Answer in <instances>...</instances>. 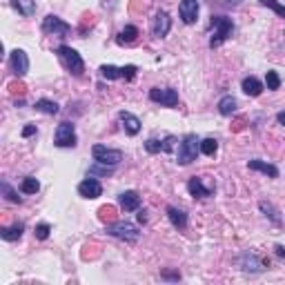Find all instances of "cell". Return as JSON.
<instances>
[{"label":"cell","mask_w":285,"mask_h":285,"mask_svg":"<svg viewBox=\"0 0 285 285\" xmlns=\"http://www.w3.org/2000/svg\"><path fill=\"white\" fill-rule=\"evenodd\" d=\"M218 111H221L223 116H232L234 111H236V101H234L232 96H223L221 101H218Z\"/></svg>","instance_id":"25"},{"label":"cell","mask_w":285,"mask_h":285,"mask_svg":"<svg viewBox=\"0 0 285 285\" xmlns=\"http://www.w3.org/2000/svg\"><path fill=\"white\" fill-rule=\"evenodd\" d=\"M56 53H58L60 63L65 65V69H67L71 76H83L85 71V63L83 58H80V53L76 52V49H71L69 45H60L58 49H56Z\"/></svg>","instance_id":"1"},{"label":"cell","mask_w":285,"mask_h":285,"mask_svg":"<svg viewBox=\"0 0 285 285\" xmlns=\"http://www.w3.org/2000/svg\"><path fill=\"white\" fill-rule=\"evenodd\" d=\"M9 63H11V71H14L18 78H22V76L29 71V58H27V53L22 52V49H14V52H11Z\"/></svg>","instance_id":"10"},{"label":"cell","mask_w":285,"mask_h":285,"mask_svg":"<svg viewBox=\"0 0 285 285\" xmlns=\"http://www.w3.org/2000/svg\"><path fill=\"white\" fill-rule=\"evenodd\" d=\"M136 38H138V29L134 25H127V27H123L121 34H118V45H132Z\"/></svg>","instance_id":"23"},{"label":"cell","mask_w":285,"mask_h":285,"mask_svg":"<svg viewBox=\"0 0 285 285\" xmlns=\"http://www.w3.org/2000/svg\"><path fill=\"white\" fill-rule=\"evenodd\" d=\"M149 101L152 103H159L163 107H176L178 105V91L176 89H160V87H154L149 91Z\"/></svg>","instance_id":"7"},{"label":"cell","mask_w":285,"mask_h":285,"mask_svg":"<svg viewBox=\"0 0 285 285\" xmlns=\"http://www.w3.org/2000/svg\"><path fill=\"white\" fill-rule=\"evenodd\" d=\"M241 89L248 96L256 98V96H261V91H263V83H261L259 78H254V76H248V78H243V83H241Z\"/></svg>","instance_id":"20"},{"label":"cell","mask_w":285,"mask_h":285,"mask_svg":"<svg viewBox=\"0 0 285 285\" xmlns=\"http://www.w3.org/2000/svg\"><path fill=\"white\" fill-rule=\"evenodd\" d=\"M167 218L172 221V225H174L176 230H183V227L187 225V214H185L183 210H178V207H174V205L167 207Z\"/></svg>","instance_id":"21"},{"label":"cell","mask_w":285,"mask_h":285,"mask_svg":"<svg viewBox=\"0 0 285 285\" xmlns=\"http://www.w3.org/2000/svg\"><path fill=\"white\" fill-rule=\"evenodd\" d=\"M136 65H125V67H114V65H103L101 67V76L107 80H116V78H125L132 80L136 76Z\"/></svg>","instance_id":"6"},{"label":"cell","mask_w":285,"mask_h":285,"mask_svg":"<svg viewBox=\"0 0 285 285\" xmlns=\"http://www.w3.org/2000/svg\"><path fill=\"white\" fill-rule=\"evenodd\" d=\"M11 7L22 16H34L36 14V0H11Z\"/></svg>","instance_id":"22"},{"label":"cell","mask_w":285,"mask_h":285,"mask_svg":"<svg viewBox=\"0 0 285 285\" xmlns=\"http://www.w3.org/2000/svg\"><path fill=\"white\" fill-rule=\"evenodd\" d=\"M276 121H279L281 125H285V111H279V114H276Z\"/></svg>","instance_id":"40"},{"label":"cell","mask_w":285,"mask_h":285,"mask_svg":"<svg viewBox=\"0 0 285 285\" xmlns=\"http://www.w3.org/2000/svg\"><path fill=\"white\" fill-rule=\"evenodd\" d=\"M169 29H172V18H169L165 11H159V14H156V18H154L152 34L156 38H165L169 34Z\"/></svg>","instance_id":"14"},{"label":"cell","mask_w":285,"mask_h":285,"mask_svg":"<svg viewBox=\"0 0 285 285\" xmlns=\"http://www.w3.org/2000/svg\"><path fill=\"white\" fill-rule=\"evenodd\" d=\"M53 142L58 147H76V129L71 123H60L58 129H56V136Z\"/></svg>","instance_id":"8"},{"label":"cell","mask_w":285,"mask_h":285,"mask_svg":"<svg viewBox=\"0 0 285 285\" xmlns=\"http://www.w3.org/2000/svg\"><path fill=\"white\" fill-rule=\"evenodd\" d=\"M38 190H40V183H38L34 176H27V178L20 183V192H22V194H36Z\"/></svg>","instance_id":"28"},{"label":"cell","mask_w":285,"mask_h":285,"mask_svg":"<svg viewBox=\"0 0 285 285\" xmlns=\"http://www.w3.org/2000/svg\"><path fill=\"white\" fill-rule=\"evenodd\" d=\"M91 156L98 165H107V167H116L123 160V152L121 149H109L105 145H94L91 147Z\"/></svg>","instance_id":"5"},{"label":"cell","mask_w":285,"mask_h":285,"mask_svg":"<svg viewBox=\"0 0 285 285\" xmlns=\"http://www.w3.org/2000/svg\"><path fill=\"white\" fill-rule=\"evenodd\" d=\"M118 118H121V123H123V129H125L129 136H136V134L141 132V121H138L134 114H129V111H121Z\"/></svg>","instance_id":"15"},{"label":"cell","mask_w":285,"mask_h":285,"mask_svg":"<svg viewBox=\"0 0 285 285\" xmlns=\"http://www.w3.org/2000/svg\"><path fill=\"white\" fill-rule=\"evenodd\" d=\"M187 192H190L192 196H194V198H207V196H212V187H205V185H203V180L201 178H190V183H187Z\"/></svg>","instance_id":"17"},{"label":"cell","mask_w":285,"mask_h":285,"mask_svg":"<svg viewBox=\"0 0 285 285\" xmlns=\"http://www.w3.org/2000/svg\"><path fill=\"white\" fill-rule=\"evenodd\" d=\"M178 14L185 25H194L198 18V0H180Z\"/></svg>","instance_id":"11"},{"label":"cell","mask_w":285,"mask_h":285,"mask_svg":"<svg viewBox=\"0 0 285 285\" xmlns=\"http://www.w3.org/2000/svg\"><path fill=\"white\" fill-rule=\"evenodd\" d=\"M9 89L11 91H14V94H25V91H27V87H25V83H20V80H16V83H11L9 85Z\"/></svg>","instance_id":"36"},{"label":"cell","mask_w":285,"mask_h":285,"mask_svg":"<svg viewBox=\"0 0 285 285\" xmlns=\"http://www.w3.org/2000/svg\"><path fill=\"white\" fill-rule=\"evenodd\" d=\"M265 85H267V89H269V91H276V89L281 87L279 74H276V71H267V74H265Z\"/></svg>","instance_id":"31"},{"label":"cell","mask_w":285,"mask_h":285,"mask_svg":"<svg viewBox=\"0 0 285 285\" xmlns=\"http://www.w3.org/2000/svg\"><path fill=\"white\" fill-rule=\"evenodd\" d=\"M34 134H36V125H29V127H25V129H22V136H34Z\"/></svg>","instance_id":"37"},{"label":"cell","mask_w":285,"mask_h":285,"mask_svg":"<svg viewBox=\"0 0 285 285\" xmlns=\"http://www.w3.org/2000/svg\"><path fill=\"white\" fill-rule=\"evenodd\" d=\"M107 234L114 238H121V241H127V243H136L141 232L138 227L129 221H114V223H107Z\"/></svg>","instance_id":"2"},{"label":"cell","mask_w":285,"mask_h":285,"mask_svg":"<svg viewBox=\"0 0 285 285\" xmlns=\"http://www.w3.org/2000/svg\"><path fill=\"white\" fill-rule=\"evenodd\" d=\"M118 203H121V207L125 212H136L138 207H141V196H138L136 192H123V194L118 196Z\"/></svg>","instance_id":"18"},{"label":"cell","mask_w":285,"mask_h":285,"mask_svg":"<svg viewBox=\"0 0 285 285\" xmlns=\"http://www.w3.org/2000/svg\"><path fill=\"white\" fill-rule=\"evenodd\" d=\"M138 221H141V223L147 221V212H141V214H138Z\"/></svg>","instance_id":"41"},{"label":"cell","mask_w":285,"mask_h":285,"mask_svg":"<svg viewBox=\"0 0 285 285\" xmlns=\"http://www.w3.org/2000/svg\"><path fill=\"white\" fill-rule=\"evenodd\" d=\"M218 149V141L216 138H205V141H201V152L205 154V156H214Z\"/></svg>","instance_id":"29"},{"label":"cell","mask_w":285,"mask_h":285,"mask_svg":"<svg viewBox=\"0 0 285 285\" xmlns=\"http://www.w3.org/2000/svg\"><path fill=\"white\" fill-rule=\"evenodd\" d=\"M245 125H248V118H245V116L234 118V121H232V132H243Z\"/></svg>","instance_id":"35"},{"label":"cell","mask_w":285,"mask_h":285,"mask_svg":"<svg viewBox=\"0 0 285 285\" xmlns=\"http://www.w3.org/2000/svg\"><path fill=\"white\" fill-rule=\"evenodd\" d=\"M176 138L174 136H167L165 141H159V138H149L147 142H145V149H147L149 154H159V152H169L172 149V142H174Z\"/></svg>","instance_id":"16"},{"label":"cell","mask_w":285,"mask_h":285,"mask_svg":"<svg viewBox=\"0 0 285 285\" xmlns=\"http://www.w3.org/2000/svg\"><path fill=\"white\" fill-rule=\"evenodd\" d=\"M259 207L265 212V214H267L269 218H272V223H276V225H279V223H281V218H279V214H276V210H274V207L269 205V203H261Z\"/></svg>","instance_id":"33"},{"label":"cell","mask_w":285,"mask_h":285,"mask_svg":"<svg viewBox=\"0 0 285 285\" xmlns=\"http://www.w3.org/2000/svg\"><path fill=\"white\" fill-rule=\"evenodd\" d=\"M22 223H16V225H11V227H2L0 230V236L5 238V241H16V238L22 236Z\"/></svg>","instance_id":"24"},{"label":"cell","mask_w":285,"mask_h":285,"mask_svg":"<svg viewBox=\"0 0 285 285\" xmlns=\"http://www.w3.org/2000/svg\"><path fill=\"white\" fill-rule=\"evenodd\" d=\"M276 254H279V256H281V259H285V248H283V245H276Z\"/></svg>","instance_id":"39"},{"label":"cell","mask_w":285,"mask_h":285,"mask_svg":"<svg viewBox=\"0 0 285 285\" xmlns=\"http://www.w3.org/2000/svg\"><path fill=\"white\" fill-rule=\"evenodd\" d=\"M163 276H165V279H180L178 272H163Z\"/></svg>","instance_id":"38"},{"label":"cell","mask_w":285,"mask_h":285,"mask_svg":"<svg viewBox=\"0 0 285 285\" xmlns=\"http://www.w3.org/2000/svg\"><path fill=\"white\" fill-rule=\"evenodd\" d=\"M263 7H269V9L274 11V14H279L281 18H285V5H281L279 0H259Z\"/></svg>","instance_id":"30"},{"label":"cell","mask_w":285,"mask_h":285,"mask_svg":"<svg viewBox=\"0 0 285 285\" xmlns=\"http://www.w3.org/2000/svg\"><path fill=\"white\" fill-rule=\"evenodd\" d=\"M212 27H214L216 32H214V36L210 38V47H218V45H223V42L232 36V32H234V22L230 20L227 16H212Z\"/></svg>","instance_id":"3"},{"label":"cell","mask_w":285,"mask_h":285,"mask_svg":"<svg viewBox=\"0 0 285 285\" xmlns=\"http://www.w3.org/2000/svg\"><path fill=\"white\" fill-rule=\"evenodd\" d=\"M198 147H201V141H198L194 134H187V136L180 141V145H178V154H176L178 165L194 163V160H196V154H198Z\"/></svg>","instance_id":"4"},{"label":"cell","mask_w":285,"mask_h":285,"mask_svg":"<svg viewBox=\"0 0 285 285\" xmlns=\"http://www.w3.org/2000/svg\"><path fill=\"white\" fill-rule=\"evenodd\" d=\"M248 167L254 169V172H261V174L269 176V178H276V176H279V169H276L274 165H269V163H265V160H259V159L249 160Z\"/></svg>","instance_id":"19"},{"label":"cell","mask_w":285,"mask_h":285,"mask_svg":"<svg viewBox=\"0 0 285 285\" xmlns=\"http://www.w3.org/2000/svg\"><path fill=\"white\" fill-rule=\"evenodd\" d=\"M42 32L52 34V36H67V34L71 32V25H67V22L60 20L58 16L49 14V16L42 20Z\"/></svg>","instance_id":"9"},{"label":"cell","mask_w":285,"mask_h":285,"mask_svg":"<svg viewBox=\"0 0 285 285\" xmlns=\"http://www.w3.org/2000/svg\"><path fill=\"white\" fill-rule=\"evenodd\" d=\"M78 194L83 196V198H98V196L103 194V185L89 176V178H85L83 183L78 185Z\"/></svg>","instance_id":"13"},{"label":"cell","mask_w":285,"mask_h":285,"mask_svg":"<svg viewBox=\"0 0 285 285\" xmlns=\"http://www.w3.org/2000/svg\"><path fill=\"white\" fill-rule=\"evenodd\" d=\"M98 218H101L103 223H114L116 221V207L114 205H103L101 210H98Z\"/></svg>","instance_id":"27"},{"label":"cell","mask_w":285,"mask_h":285,"mask_svg":"<svg viewBox=\"0 0 285 285\" xmlns=\"http://www.w3.org/2000/svg\"><path fill=\"white\" fill-rule=\"evenodd\" d=\"M238 261H241L245 272H263V269L269 267V261L261 259V256H256V254H249V252H245Z\"/></svg>","instance_id":"12"},{"label":"cell","mask_w":285,"mask_h":285,"mask_svg":"<svg viewBox=\"0 0 285 285\" xmlns=\"http://www.w3.org/2000/svg\"><path fill=\"white\" fill-rule=\"evenodd\" d=\"M34 107H36V111L49 114V116L58 114V105H56L53 101H47V98H40V101H36V103H34Z\"/></svg>","instance_id":"26"},{"label":"cell","mask_w":285,"mask_h":285,"mask_svg":"<svg viewBox=\"0 0 285 285\" xmlns=\"http://www.w3.org/2000/svg\"><path fill=\"white\" fill-rule=\"evenodd\" d=\"M49 232H52V227L47 225V223H40V225H36V238H40V241H45V238L49 236Z\"/></svg>","instance_id":"34"},{"label":"cell","mask_w":285,"mask_h":285,"mask_svg":"<svg viewBox=\"0 0 285 285\" xmlns=\"http://www.w3.org/2000/svg\"><path fill=\"white\" fill-rule=\"evenodd\" d=\"M0 187H2V194L7 196V201H11V203H22V198H20V196H18L14 190H11L7 180H2V185H0Z\"/></svg>","instance_id":"32"}]
</instances>
